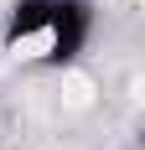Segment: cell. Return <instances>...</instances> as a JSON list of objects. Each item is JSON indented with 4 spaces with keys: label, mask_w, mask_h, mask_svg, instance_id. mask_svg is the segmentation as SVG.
Segmentation results:
<instances>
[{
    "label": "cell",
    "mask_w": 145,
    "mask_h": 150,
    "mask_svg": "<svg viewBox=\"0 0 145 150\" xmlns=\"http://www.w3.org/2000/svg\"><path fill=\"white\" fill-rule=\"evenodd\" d=\"M93 26V0H11L0 21V52L36 73H62L88 52Z\"/></svg>",
    "instance_id": "cell-1"
}]
</instances>
